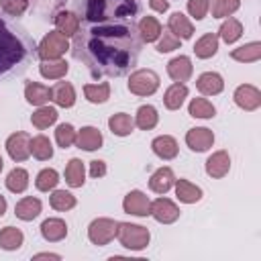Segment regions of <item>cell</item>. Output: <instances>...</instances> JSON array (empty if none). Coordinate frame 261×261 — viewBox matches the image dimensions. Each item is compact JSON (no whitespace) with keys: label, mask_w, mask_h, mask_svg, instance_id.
Returning a JSON list of instances; mask_svg holds the SVG:
<instances>
[{"label":"cell","mask_w":261,"mask_h":261,"mask_svg":"<svg viewBox=\"0 0 261 261\" xmlns=\"http://www.w3.org/2000/svg\"><path fill=\"white\" fill-rule=\"evenodd\" d=\"M84 175H86L84 161L82 159H71L65 167V181L71 188H82L84 186Z\"/></svg>","instance_id":"30"},{"label":"cell","mask_w":261,"mask_h":261,"mask_svg":"<svg viewBox=\"0 0 261 261\" xmlns=\"http://www.w3.org/2000/svg\"><path fill=\"white\" fill-rule=\"evenodd\" d=\"M232 59L237 61H257L261 57V43H249V45H243L239 49H232L230 53Z\"/></svg>","instance_id":"37"},{"label":"cell","mask_w":261,"mask_h":261,"mask_svg":"<svg viewBox=\"0 0 261 261\" xmlns=\"http://www.w3.org/2000/svg\"><path fill=\"white\" fill-rule=\"evenodd\" d=\"M167 73H169V77H171L173 82H177V84L188 82L190 75H192V61H190V57L179 55V57L171 59V61L167 63Z\"/></svg>","instance_id":"13"},{"label":"cell","mask_w":261,"mask_h":261,"mask_svg":"<svg viewBox=\"0 0 261 261\" xmlns=\"http://www.w3.org/2000/svg\"><path fill=\"white\" fill-rule=\"evenodd\" d=\"M22 245V232L14 226H6L0 230V247L6 251H14Z\"/></svg>","instance_id":"35"},{"label":"cell","mask_w":261,"mask_h":261,"mask_svg":"<svg viewBox=\"0 0 261 261\" xmlns=\"http://www.w3.org/2000/svg\"><path fill=\"white\" fill-rule=\"evenodd\" d=\"M116 237L122 243V247L141 251L149 245V230L139 224H128V222H118L116 226Z\"/></svg>","instance_id":"4"},{"label":"cell","mask_w":261,"mask_h":261,"mask_svg":"<svg viewBox=\"0 0 261 261\" xmlns=\"http://www.w3.org/2000/svg\"><path fill=\"white\" fill-rule=\"evenodd\" d=\"M230 169V157L226 151H216L206 161V171L212 177H224Z\"/></svg>","instance_id":"14"},{"label":"cell","mask_w":261,"mask_h":261,"mask_svg":"<svg viewBox=\"0 0 261 261\" xmlns=\"http://www.w3.org/2000/svg\"><path fill=\"white\" fill-rule=\"evenodd\" d=\"M51 100L57 106H63V108L73 106V102H75V90H73V86L69 82H57L51 88Z\"/></svg>","instance_id":"15"},{"label":"cell","mask_w":261,"mask_h":261,"mask_svg":"<svg viewBox=\"0 0 261 261\" xmlns=\"http://www.w3.org/2000/svg\"><path fill=\"white\" fill-rule=\"evenodd\" d=\"M2 165H4V163H2V157H0V171H2Z\"/></svg>","instance_id":"51"},{"label":"cell","mask_w":261,"mask_h":261,"mask_svg":"<svg viewBox=\"0 0 261 261\" xmlns=\"http://www.w3.org/2000/svg\"><path fill=\"white\" fill-rule=\"evenodd\" d=\"M161 41L157 43V51L159 53H167V51H173V49H177L179 47V39L169 31V29H165V31H161Z\"/></svg>","instance_id":"45"},{"label":"cell","mask_w":261,"mask_h":261,"mask_svg":"<svg viewBox=\"0 0 261 261\" xmlns=\"http://www.w3.org/2000/svg\"><path fill=\"white\" fill-rule=\"evenodd\" d=\"M239 4H241V0H212V2H208V8L212 10L214 18H224V16L232 14L239 8Z\"/></svg>","instance_id":"39"},{"label":"cell","mask_w":261,"mask_h":261,"mask_svg":"<svg viewBox=\"0 0 261 261\" xmlns=\"http://www.w3.org/2000/svg\"><path fill=\"white\" fill-rule=\"evenodd\" d=\"M151 147H153V153H155L157 157L165 159V161H167V159H173V157L177 155V143H175V139L169 137V135H161V137L153 139Z\"/></svg>","instance_id":"18"},{"label":"cell","mask_w":261,"mask_h":261,"mask_svg":"<svg viewBox=\"0 0 261 261\" xmlns=\"http://www.w3.org/2000/svg\"><path fill=\"white\" fill-rule=\"evenodd\" d=\"M188 12H190L196 20L204 18L206 12H208V0H188Z\"/></svg>","instance_id":"47"},{"label":"cell","mask_w":261,"mask_h":261,"mask_svg":"<svg viewBox=\"0 0 261 261\" xmlns=\"http://www.w3.org/2000/svg\"><path fill=\"white\" fill-rule=\"evenodd\" d=\"M24 98L35 106H43L47 100H51V90L47 86H43V84L29 82L27 88H24Z\"/></svg>","instance_id":"23"},{"label":"cell","mask_w":261,"mask_h":261,"mask_svg":"<svg viewBox=\"0 0 261 261\" xmlns=\"http://www.w3.org/2000/svg\"><path fill=\"white\" fill-rule=\"evenodd\" d=\"M234 102L243 110H257L261 106V92L255 86H249V84L239 86L234 90Z\"/></svg>","instance_id":"11"},{"label":"cell","mask_w":261,"mask_h":261,"mask_svg":"<svg viewBox=\"0 0 261 261\" xmlns=\"http://www.w3.org/2000/svg\"><path fill=\"white\" fill-rule=\"evenodd\" d=\"M175 194L179 198V202H186V204H194L202 198V190L194 184H190L188 179H177L175 181Z\"/></svg>","instance_id":"26"},{"label":"cell","mask_w":261,"mask_h":261,"mask_svg":"<svg viewBox=\"0 0 261 261\" xmlns=\"http://www.w3.org/2000/svg\"><path fill=\"white\" fill-rule=\"evenodd\" d=\"M135 124L143 130H151L155 124H157V110L153 106H141L137 110V118H135Z\"/></svg>","instance_id":"38"},{"label":"cell","mask_w":261,"mask_h":261,"mask_svg":"<svg viewBox=\"0 0 261 261\" xmlns=\"http://www.w3.org/2000/svg\"><path fill=\"white\" fill-rule=\"evenodd\" d=\"M216 49H218V37H216L214 33H206V35H204L202 39H198L196 45H194V53H196V57H200V59L212 57V55L216 53Z\"/></svg>","instance_id":"24"},{"label":"cell","mask_w":261,"mask_h":261,"mask_svg":"<svg viewBox=\"0 0 261 261\" xmlns=\"http://www.w3.org/2000/svg\"><path fill=\"white\" fill-rule=\"evenodd\" d=\"M214 106L206 98H194L190 102V114L196 118H212L214 116Z\"/></svg>","instance_id":"40"},{"label":"cell","mask_w":261,"mask_h":261,"mask_svg":"<svg viewBox=\"0 0 261 261\" xmlns=\"http://www.w3.org/2000/svg\"><path fill=\"white\" fill-rule=\"evenodd\" d=\"M122 208L126 214H135V216H147L149 210H151V202L149 198L139 192V190H133L124 196V202H122Z\"/></svg>","instance_id":"10"},{"label":"cell","mask_w":261,"mask_h":261,"mask_svg":"<svg viewBox=\"0 0 261 261\" xmlns=\"http://www.w3.org/2000/svg\"><path fill=\"white\" fill-rule=\"evenodd\" d=\"M6 151L14 161H24L31 155V137L27 133H14L6 139Z\"/></svg>","instance_id":"8"},{"label":"cell","mask_w":261,"mask_h":261,"mask_svg":"<svg viewBox=\"0 0 261 261\" xmlns=\"http://www.w3.org/2000/svg\"><path fill=\"white\" fill-rule=\"evenodd\" d=\"M196 86H198V90H200L202 94L212 96V94H220V92H222L224 82H222V77H220L218 73H214V71H206V73H202V75L198 77Z\"/></svg>","instance_id":"19"},{"label":"cell","mask_w":261,"mask_h":261,"mask_svg":"<svg viewBox=\"0 0 261 261\" xmlns=\"http://www.w3.org/2000/svg\"><path fill=\"white\" fill-rule=\"evenodd\" d=\"M241 35H243V27H241V22H239L237 18H228V20L222 22V27H220V37H222L226 43H234Z\"/></svg>","instance_id":"41"},{"label":"cell","mask_w":261,"mask_h":261,"mask_svg":"<svg viewBox=\"0 0 261 261\" xmlns=\"http://www.w3.org/2000/svg\"><path fill=\"white\" fill-rule=\"evenodd\" d=\"M31 153L33 157L45 161V159H51L53 155V147H51V141L45 137V135H37L31 139Z\"/></svg>","instance_id":"33"},{"label":"cell","mask_w":261,"mask_h":261,"mask_svg":"<svg viewBox=\"0 0 261 261\" xmlns=\"http://www.w3.org/2000/svg\"><path fill=\"white\" fill-rule=\"evenodd\" d=\"M173 181H175L173 171H171L169 167H161V169H157V171L151 175L149 188H151L155 194H165V192L173 186Z\"/></svg>","instance_id":"20"},{"label":"cell","mask_w":261,"mask_h":261,"mask_svg":"<svg viewBox=\"0 0 261 261\" xmlns=\"http://www.w3.org/2000/svg\"><path fill=\"white\" fill-rule=\"evenodd\" d=\"M186 143H188V147H190L192 151L202 153V151H206V149L212 147V143H214V135H212L210 128L196 126V128H190V130H188V135H186Z\"/></svg>","instance_id":"12"},{"label":"cell","mask_w":261,"mask_h":261,"mask_svg":"<svg viewBox=\"0 0 261 261\" xmlns=\"http://www.w3.org/2000/svg\"><path fill=\"white\" fill-rule=\"evenodd\" d=\"M51 206L55 210L63 212V210H69V208L75 206V198H73V194H69L65 190H57V192L51 194Z\"/></svg>","instance_id":"43"},{"label":"cell","mask_w":261,"mask_h":261,"mask_svg":"<svg viewBox=\"0 0 261 261\" xmlns=\"http://www.w3.org/2000/svg\"><path fill=\"white\" fill-rule=\"evenodd\" d=\"M39 69H41V75L47 80H61L67 73V63L63 59H43Z\"/></svg>","instance_id":"27"},{"label":"cell","mask_w":261,"mask_h":261,"mask_svg":"<svg viewBox=\"0 0 261 261\" xmlns=\"http://www.w3.org/2000/svg\"><path fill=\"white\" fill-rule=\"evenodd\" d=\"M75 55L84 57L90 65H98L100 71L118 75L126 71L139 55L141 43L133 29L124 24L94 27L75 41Z\"/></svg>","instance_id":"1"},{"label":"cell","mask_w":261,"mask_h":261,"mask_svg":"<svg viewBox=\"0 0 261 261\" xmlns=\"http://www.w3.org/2000/svg\"><path fill=\"white\" fill-rule=\"evenodd\" d=\"M149 4H151V8L157 10V12H165V10H167V0H151Z\"/></svg>","instance_id":"49"},{"label":"cell","mask_w":261,"mask_h":261,"mask_svg":"<svg viewBox=\"0 0 261 261\" xmlns=\"http://www.w3.org/2000/svg\"><path fill=\"white\" fill-rule=\"evenodd\" d=\"M137 12V0H86L84 16L94 22L130 18Z\"/></svg>","instance_id":"2"},{"label":"cell","mask_w":261,"mask_h":261,"mask_svg":"<svg viewBox=\"0 0 261 261\" xmlns=\"http://www.w3.org/2000/svg\"><path fill=\"white\" fill-rule=\"evenodd\" d=\"M14 212H16V216H18L20 220H33V218H37L39 212H41V200H39V198H33V196H27V198H22V200L16 204Z\"/></svg>","instance_id":"22"},{"label":"cell","mask_w":261,"mask_h":261,"mask_svg":"<svg viewBox=\"0 0 261 261\" xmlns=\"http://www.w3.org/2000/svg\"><path fill=\"white\" fill-rule=\"evenodd\" d=\"M149 214H151L157 222L169 224V222H175V220H177L179 210H177V206H175L171 200H167V198H157L155 202H151Z\"/></svg>","instance_id":"9"},{"label":"cell","mask_w":261,"mask_h":261,"mask_svg":"<svg viewBox=\"0 0 261 261\" xmlns=\"http://www.w3.org/2000/svg\"><path fill=\"white\" fill-rule=\"evenodd\" d=\"M0 4H2V10L8 12L10 16H20L27 10L29 0H0Z\"/></svg>","instance_id":"46"},{"label":"cell","mask_w":261,"mask_h":261,"mask_svg":"<svg viewBox=\"0 0 261 261\" xmlns=\"http://www.w3.org/2000/svg\"><path fill=\"white\" fill-rule=\"evenodd\" d=\"M57 120V110L55 108H51V106H41L37 112H33V116H31V122H33V126H37V128H47L49 124H53Z\"/></svg>","instance_id":"36"},{"label":"cell","mask_w":261,"mask_h":261,"mask_svg":"<svg viewBox=\"0 0 261 261\" xmlns=\"http://www.w3.org/2000/svg\"><path fill=\"white\" fill-rule=\"evenodd\" d=\"M186 96H188V88H186L184 84H177V82H175L173 86L167 88V92H165V96H163V102H165V106H167L169 110H177V108L184 104Z\"/></svg>","instance_id":"28"},{"label":"cell","mask_w":261,"mask_h":261,"mask_svg":"<svg viewBox=\"0 0 261 261\" xmlns=\"http://www.w3.org/2000/svg\"><path fill=\"white\" fill-rule=\"evenodd\" d=\"M6 212V200H4V196L0 194V216Z\"/></svg>","instance_id":"50"},{"label":"cell","mask_w":261,"mask_h":261,"mask_svg":"<svg viewBox=\"0 0 261 261\" xmlns=\"http://www.w3.org/2000/svg\"><path fill=\"white\" fill-rule=\"evenodd\" d=\"M24 57V47L16 35H12L0 20V73L8 71L12 65L20 63Z\"/></svg>","instance_id":"3"},{"label":"cell","mask_w":261,"mask_h":261,"mask_svg":"<svg viewBox=\"0 0 261 261\" xmlns=\"http://www.w3.org/2000/svg\"><path fill=\"white\" fill-rule=\"evenodd\" d=\"M108 126L114 135L118 137H126L133 133V126H135V120L130 118V114H124V112H118V114H112L108 118Z\"/></svg>","instance_id":"25"},{"label":"cell","mask_w":261,"mask_h":261,"mask_svg":"<svg viewBox=\"0 0 261 261\" xmlns=\"http://www.w3.org/2000/svg\"><path fill=\"white\" fill-rule=\"evenodd\" d=\"M139 33H141V39L143 41L151 43V41H155L161 35V24L153 16H143L141 22H139Z\"/></svg>","instance_id":"32"},{"label":"cell","mask_w":261,"mask_h":261,"mask_svg":"<svg viewBox=\"0 0 261 261\" xmlns=\"http://www.w3.org/2000/svg\"><path fill=\"white\" fill-rule=\"evenodd\" d=\"M55 24H57V31L63 33L65 37L69 35H75L77 29H80V20L73 12H67V10H61L57 16H55Z\"/></svg>","instance_id":"29"},{"label":"cell","mask_w":261,"mask_h":261,"mask_svg":"<svg viewBox=\"0 0 261 261\" xmlns=\"http://www.w3.org/2000/svg\"><path fill=\"white\" fill-rule=\"evenodd\" d=\"M55 139H57V145L63 147V149L71 147V145L75 143V130H73V126L67 124V122L59 124L57 130H55Z\"/></svg>","instance_id":"44"},{"label":"cell","mask_w":261,"mask_h":261,"mask_svg":"<svg viewBox=\"0 0 261 261\" xmlns=\"http://www.w3.org/2000/svg\"><path fill=\"white\" fill-rule=\"evenodd\" d=\"M167 29H169L177 39H190V37L194 35V27H192V22H190L181 12H173V14L169 16Z\"/></svg>","instance_id":"21"},{"label":"cell","mask_w":261,"mask_h":261,"mask_svg":"<svg viewBox=\"0 0 261 261\" xmlns=\"http://www.w3.org/2000/svg\"><path fill=\"white\" fill-rule=\"evenodd\" d=\"M67 49H69L67 37L63 33H59V31H51L41 41L39 55H41V59H59Z\"/></svg>","instance_id":"6"},{"label":"cell","mask_w":261,"mask_h":261,"mask_svg":"<svg viewBox=\"0 0 261 261\" xmlns=\"http://www.w3.org/2000/svg\"><path fill=\"white\" fill-rule=\"evenodd\" d=\"M104 173H106V163L104 161H98L96 159V161L90 163V175L92 177H102Z\"/></svg>","instance_id":"48"},{"label":"cell","mask_w":261,"mask_h":261,"mask_svg":"<svg viewBox=\"0 0 261 261\" xmlns=\"http://www.w3.org/2000/svg\"><path fill=\"white\" fill-rule=\"evenodd\" d=\"M116 226L118 222L110 218H96L88 228V237L94 245H108L116 237Z\"/></svg>","instance_id":"7"},{"label":"cell","mask_w":261,"mask_h":261,"mask_svg":"<svg viewBox=\"0 0 261 261\" xmlns=\"http://www.w3.org/2000/svg\"><path fill=\"white\" fill-rule=\"evenodd\" d=\"M75 145L80 149H86V151H94V149H100L102 145V133L94 126H84L80 133H75Z\"/></svg>","instance_id":"16"},{"label":"cell","mask_w":261,"mask_h":261,"mask_svg":"<svg viewBox=\"0 0 261 261\" xmlns=\"http://www.w3.org/2000/svg\"><path fill=\"white\" fill-rule=\"evenodd\" d=\"M84 94H86V98H88L90 102L102 104V102H106L108 96H110V86H108L106 82H102V84H86V86H84Z\"/></svg>","instance_id":"34"},{"label":"cell","mask_w":261,"mask_h":261,"mask_svg":"<svg viewBox=\"0 0 261 261\" xmlns=\"http://www.w3.org/2000/svg\"><path fill=\"white\" fill-rule=\"evenodd\" d=\"M159 88V75L151 69H139L128 77V90L137 96H151Z\"/></svg>","instance_id":"5"},{"label":"cell","mask_w":261,"mask_h":261,"mask_svg":"<svg viewBox=\"0 0 261 261\" xmlns=\"http://www.w3.org/2000/svg\"><path fill=\"white\" fill-rule=\"evenodd\" d=\"M29 186V173L22 167H14L6 177V188L14 194H22Z\"/></svg>","instance_id":"31"},{"label":"cell","mask_w":261,"mask_h":261,"mask_svg":"<svg viewBox=\"0 0 261 261\" xmlns=\"http://www.w3.org/2000/svg\"><path fill=\"white\" fill-rule=\"evenodd\" d=\"M57 181H59L57 171L47 167V169H43V171L37 175L35 186H37V190H41V192H49V190H53V188L57 186Z\"/></svg>","instance_id":"42"},{"label":"cell","mask_w":261,"mask_h":261,"mask_svg":"<svg viewBox=\"0 0 261 261\" xmlns=\"http://www.w3.org/2000/svg\"><path fill=\"white\" fill-rule=\"evenodd\" d=\"M41 234L45 237V241L49 243H57L61 239H65L67 234V224L61 218H47L41 224Z\"/></svg>","instance_id":"17"}]
</instances>
